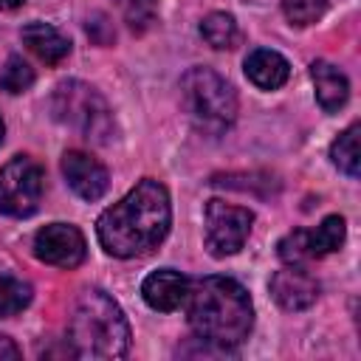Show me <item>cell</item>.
Instances as JSON below:
<instances>
[{"label": "cell", "instance_id": "7a4b0ae2", "mask_svg": "<svg viewBox=\"0 0 361 361\" xmlns=\"http://www.w3.org/2000/svg\"><path fill=\"white\" fill-rule=\"evenodd\" d=\"M186 316L200 341H212L223 350L243 344L254 324V307L248 290L228 276H206L189 285Z\"/></svg>", "mask_w": 361, "mask_h": 361}, {"label": "cell", "instance_id": "cb8c5ba5", "mask_svg": "<svg viewBox=\"0 0 361 361\" xmlns=\"http://www.w3.org/2000/svg\"><path fill=\"white\" fill-rule=\"evenodd\" d=\"M25 0H0V8L3 11H8V8H17V6H23Z\"/></svg>", "mask_w": 361, "mask_h": 361}, {"label": "cell", "instance_id": "3957f363", "mask_svg": "<svg viewBox=\"0 0 361 361\" xmlns=\"http://www.w3.org/2000/svg\"><path fill=\"white\" fill-rule=\"evenodd\" d=\"M68 336L73 355L82 358H121L130 350V324L121 307L99 288L76 299Z\"/></svg>", "mask_w": 361, "mask_h": 361}, {"label": "cell", "instance_id": "603a6c76", "mask_svg": "<svg viewBox=\"0 0 361 361\" xmlns=\"http://www.w3.org/2000/svg\"><path fill=\"white\" fill-rule=\"evenodd\" d=\"M3 358H20V347L8 336H0V361Z\"/></svg>", "mask_w": 361, "mask_h": 361}, {"label": "cell", "instance_id": "4fadbf2b", "mask_svg": "<svg viewBox=\"0 0 361 361\" xmlns=\"http://www.w3.org/2000/svg\"><path fill=\"white\" fill-rule=\"evenodd\" d=\"M245 76L262 90H276V87H282L288 82L290 65H288V59L282 54L268 51V48H257L245 59Z\"/></svg>", "mask_w": 361, "mask_h": 361}, {"label": "cell", "instance_id": "8fae6325", "mask_svg": "<svg viewBox=\"0 0 361 361\" xmlns=\"http://www.w3.org/2000/svg\"><path fill=\"white\" fill-rule=\"evenodd\" d=\"M186 293H189V279L180 276L178 271L172 268H161L155 274H149L141 285V296L144 302L152 307V310H161V313H169V310H178L183 302H186Z\"/></svg>", "mask_w": 361, "mask_h": 361}, {"label": "cell", "instance_id": "44dd1931", "mask_svg": "<svg viewBox=\"0 0 361 361\" xmlns=\"http://www.w3.org/2000/svg\"><path fill=\"white\" fill-rule=\"evenodd\" d=\"M327 3L330 0H285L282 11L290 25H310L327 11Z\"/></svg>", "mask_w": 361, "mask_h": 361}, {"label": "cell", "instance_id": "2e32d148", "mask_svg": "<svg viewBox=\"0 0 361 361\" xmlns=\"http://www.w3.org/2000/svg\"><path fill=\"white\" fill-rule=\"evenodd\" d=\"M358 121H353L336 141H333V147H330V158H333V164L344 172V175H350V178H358V164H361V158H358Z\"/></svg>", "mask_w": 361, "mask_h": 361}, {"label": "cell", "instance_id": "277c9868", "mask_svg": "<svg viewBox=\"0 0 361 361\" xmlns=\"http://www.w3.org/2000/svg\"><path fill=\"white\" fill-rule=\"evenodd\" d=\"M180 99L197 130L220 133L237 118L234 87L212 68H192L180 79Z\"/></svg>", "mask_w": 361, "mask_h": 361}, {"label": "cell", "instance_id": "5bb4252c", "mask_svg": "<svg viewBox=\"0 0 361 361\" xmlns=\"http://www.w3.org/2000/svg\"><path fill=\"white\" fill-rule=\"evenodd\" d=\"M23 42L28 45L31 54H37L45 65H59L71 54V39L59 34L48 23H28L23 28Z\"/></svg>", "mask_w": 361, "mask_h": 361}, {"label": "cell", "instance_id": "52a82bcc", "mask_svg": "<svg viewBox=\"0 0 361 361\" xmlns=\"http://www.w3.org/2000/svg\"><path fill=\"white\" fill-rule=\"evenodd\" d=\"M203 237H206V248L214 257H228L237 254L248 234H251V223L254 214L243 206H231L223 200H209L203 209Z\"/></svg>", "mask_w": 361, "mask_h": 361}, {"label": "cell", "instance_id": "d6986e66", "mask_svg": "<svg viewBox=\"0 0 361 361\" xmlns=\"http://www.w3.org/2000/svg\"><path fill=\"white\" fill-rule=\"evenodd\" d=\"M31 85H34V68L23 56H8V62L0 73V87L6 93L17 96V93H25Z\"/></svg>", "mask_w": 361, "mask_h": 361}, {"label": "cell", "instance_id": "9c48e42d", "mask_svg": "<svg viewBox=\"0 0 361 361\" xmlns=\"http://www.w3.org/2000/svg\"><path fill=\"white\" fill-rule=\"evenodd\" d=\"M62 175L82 200H99L110 186L107 169L82 149H68L62 155Z\"/></svg>", "mask_w": 361, "mask_h": 361}, {"label": "cell", "instance_id": "8992f818", "mask_svg": "<svg viewBox=\"0 0 361 361\" xmlns=\"http://www.w3.org/2000/svg\"><path fill=\"white\" fill-rule=\"evenodd\" d=\"M45 189V175L28 155L11 158L0 169V212L8 217H28L37 212Z\"/></svg>", "mask_w": 361, "mask_h": 361}, {"label": "cell", "instance_id": "ac0fdd59", "mask_svg": "<svg viewBox=\"0 0 361 361\" xmlns=\"http://www.w3.org/2000/svg\"><path fill=\"white\" fill-rule=\"evenodd\" d=\"M31 302V288L14 276H0V319L17 316Z\"/></svg>", "mask_w": 361, "mask_h": 361}, {"label": "cell", "instance_id": "ffe728a7", "mask_svg": "<svg viewBox=\"0 0 361 361\" xmlns=\"http://www.w3.org/2000/svg\"><path fill=\"white\" fill-rule=\"evenodd\" d=\"M276 248H279V259L288 262V265H305V262L316 259L313 248H310V234L305 228H296V231L285 234Z\"/></svg>", "mask_w": 361, "mask_h": 361}, {"label": "cell", "instance_id": "ba28073f", "mask_svg": "<svg viewBox=\"0 0 361 361\" xmlns=\"http://www.w3.org/2000/svg\"><path fill=\"white\" fill-rule=\"evenodd\" d=\"M34 254H37V259H42L48 265L76 268L85 259L87 245H85V237H82V231L76 226H71V223H51V226L37 231Z\"/></svg>", "mask_w": 361, "mask_h": 361}, {"label": "cell", "instance_id": "6da1fadb", "mask_svg": "<svg viewBox=\"0 0 361 361\" xmlns=\"http://www.w3.org/2000/svg\"><path fill=\"white\" fill-rule=\"evenodd\" d=\"M172 206L164 183L144 178L118 203L96 220L99 243L113 257H138L152 251L169 231Z\"/></svg>", "mask_w": 361, "mask_h": 361}, {"label": "cell", "instance_id": "e0dca14e", "mask_svg": "<svg viewBox=\"0 0 361 361\" xmlns=\"http://www.w3.org/2000/svg\"><path fill=\"white\" fill-rule=\"evenodd\" d=\"M310 234V248H313V257H324V254H333L344 245V237H347V223L344 217L338 214H330L322 220V226L316 231H307Z\"/></svg>", "mask_w": 361, "mask_h": 361}, {"label": "cell", "instance_id": "7402d4cb", "mask_svg": "<svg viewBox=\"0 0 361 361\" xmlns=\"http://www.w3.org/2000/svg\"><path fill=\"white\" fill-rule=\"evenodd\" d=\"M152 17H155V0H130V6H127V23L133 25V28H147L149 23H152Z\"/></svg>", "mask_w": 361, "mask_h": 361}, {"label": "cell", "instance_id": "5b68a950", "mask_svg": "<svg viewBox=\"0 0 361 361\" xmlns=\"http://www.w3.org/2000/svg\"><path fill=\"white\" fill-rule=\"evenodd\" d=\"M51 110L59 124L76 130L87 141L104 144L116 130L113 110L107 107L104 96L79 79H68V82L56 85V90L51 96Z\"/></svg>", "mask_w": 361, "mask_h": 361}, {"label": "cell", "instance_id": "d4e9b609", "mask_svg": "<svg viewBox=\"0 0 361 361\" xmlns=\"http://www.w3.org/2000/svg\"><path fill=\"white\" fill-rule=\"evenodd\" d=\"M3 133H6V124H3V118H0V141H3Z\"/></svg>", "mask_w": 361, "mask_h": 361}, {"label": "cell", "instance_id": "9a60e30c", "mask_svg": "<svg viewBox=\"0 0 361 361\" xmlns=\"http://www.w3.org/2000/svg\"><path fill=\"white\" fill-rule=\"evenodd\" d=\"M200 37L217 48V51H231L237 48L240 42V28H237V20L226 11H212L203 23H200Z\"/></svg>", "mask_w": 361, "mask_h": 361}, {"label": "cell", "instance_id": "7c38bea8", "mask_svg": "<svg viewBox=\"0 0 361 361\" xmlns=\"http://www.w3.org/2000/svg\"><path fill=\"white\" fill-rule=\"evenodd\" d=\"M310 76H313V85H316L319 104L327 113H338L347 104V99H350V82H347V76L336 65H330L324 59H316L310 65Z\"/></svg>", "mask_w": 361, "mask_h": 361}, {"label": "cell", "instance_id": "30bf717a", "mask_svg": "<svg viewBox=\"0 0 361 361\" xmlns=\"http://www.w3.org/2000/svg\"><path fill=\"white\" fill-rule=\"evenodd\" d=\"M271 293L285 310H305L319 296V282L299 265H288L271 276Z\"/></svg>", "mask_w": 361, "mask_h": 361}]
</instances>
